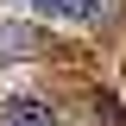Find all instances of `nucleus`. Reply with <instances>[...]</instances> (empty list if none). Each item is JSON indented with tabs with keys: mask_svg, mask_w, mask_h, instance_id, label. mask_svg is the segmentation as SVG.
I'll return each mask as SVG.
<instances>
[{
	"mask_svg": "<svg viewBox=\"0 0 126 126\" xmlns=\"http://www.w3.org/2000/svg\"><path fill=\"white\" fill-rule=\"evenodd\" d=\"M0 126H57V113H50L38 94H13V101L0 107Z\"/></svg>",
	"mask_w": 126,
	"mask_h": 126,
	"instance_id": "nucleus-1",
	"label": "nucleus"
},
{
	"mask_svg": "<svg viewBox=\"0 0 126 126\" xmlns=\"http://www.w3.org/2000/svg\"><path fill=\"white\" fill-rule=\"evenodd\" d=\"M19 6H32V13H57V19H101V0H19Z\"/></svg>",
	"mask_w": 126,
	"mask_h": 126,
	"instance_id": "nucleus-2",
	"label": "nucleus"
},
{
	"mask_svg": "<svg viewBox=\"0 0 126 126\" xmlns=\"http://www.w3.org/2000/svg\"><path fill=\"white\" fill-rule=\"evenodd\" d=\"M0 50H32V32H19V25H0Z\"/></svg>",
	"mask_w": 126,
	"mask_h": 126,
	"instance_id": "nucleus-3",
	"label": "nucleus"
}]
</instances>
